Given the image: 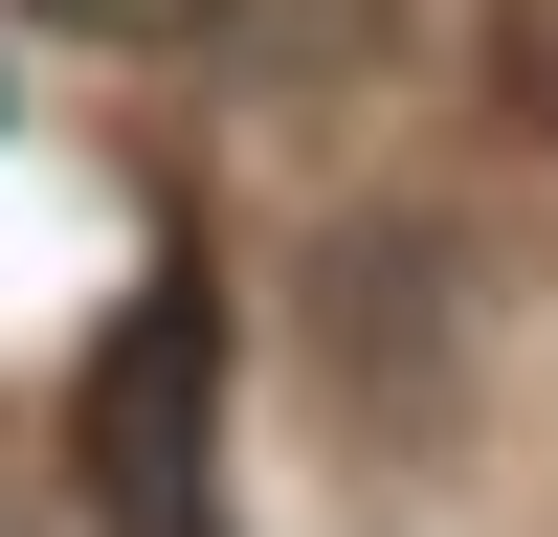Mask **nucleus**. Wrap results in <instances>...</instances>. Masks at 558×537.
<instances>
[{"mask_svg":"<svg viewBox=\"0 0 558 537\" xmlns=\"http://www.w3.org/2000/svg\"><path fill=\"white\" fill-rule=\"evenodd\" d=\"M514 112L558 134V0H514Z\"/></svg>","mask_w":558,"mask_h":537,"instance_id":"obj_2","label":"nucleus"},{"mask_svg":"<svg viewBox=\"0 0 558 537\" xmlns=\"http://www.w3.org/2000/svg\"><path fill=\"white\" fill-rule=\"evenodd\" d=\"M68 470H89L112 537H223V291H202V268H157V291L89 336Z\"/></svg>","mask_w":558,"mask_h":537,"instance_id":"obj_1","label":"nucleus"},{"mask_svg":"<svg viewBox=\"0 0 558 537\" xmlns=\"http://www.w3.org/2000/svg\"><path fill=\"white\" fill-rule=\"evenodd\" d=\"M0 537H45V515H23V492H0Z\"/></svg>","mask_w":558,"mask_h":537,"instance_id":"obj_4","label":"nucleus"},{"mask_svg":"<svg viewBox=\"0 0 558 537\" xmlns=\"http://www.w3.org/2000/svg\"><path fill=\"white\" fill-rule=\"evenodd\" d=\"M45 23H112V45H157V23H202V0H45Z\"/></svg>","mask_w":558,"mask_h":537,"instance_id":"obj_3","label":"nucleus"}]
</instances>
